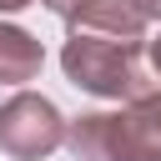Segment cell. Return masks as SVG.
<instances>
[{"label":"cell","instance_id":"6da1fadb","mask_svg":"<svg viewBox=\"0 0 161 161\" xmlns=\"http://www.w3.org/2000/svg\"><path fill=\"white\" fill-rule=\"evenodd\" d=\"M60 65L70 75V86L101 96V101H141L156 91V80L146 75V40H121V35H101V30H70V40L60 45Z\"/></svg>","mask_w":161,"mask_h":161},{"label":"cell","instance_id":"7a4b0ae2","mask_svg":"<svg viewBox=\"0 0 161 161\" xmlns=\"http://www.w3.org/2000/svg\"><path fill=\"white\" fill-rule=\"evenodd\" d=\"M65 146L80 161H161V91L126 101L121 111H86L65 126Z\"/></svg>","mask_w":161,"mask_h":161},{"label":"cell","instance_id":"3957f363","mask_svg":"<svg viewBox=\"0 0 161 161\" xmlns=\"http://www.w3.org/2000/svg\"><path fill=\"white\" fill-rule=\"evenodd\" d=\"M65 116L55 111V101L35 96V91H15L0 106V151L10 161H40L55 146H65Z\"/></svg>","mask_w":161,"mask_h":161},{"label":"cell","instance_id":"277c9868","mask_svg":"<svg viewBox=\"0 0 161 161\" xmlns=\"http://www.w3.org/2000/svg\"><path fill=\"white\" fill-rule=\"evenodd\" d=\"M50 15H60L70 30H101L121 40H146V20L126 0H40Z\"/></svg>","mask_w":161,"mask_h":161},{"label":"cell","instance_id":"5b68a950","mask_svg":"<svg viewBox=\"0 0 161 161\" xmlns=\"http://www.w3.org/2000/svg\"><path fill=\"white\" fill-rule=\"evenodd\" d=\"M40 65H45L40 40H35L30 30L0 20V86H25V80L40 75Z\"/></svg>","mask_w":161,"mask_h":161},{"label":"cell","instance_id":"8992f818","mask_svg":"<svg viewBox=\"0 0 161 161\" xmlns=\"http://www.w3.org/2000/svg\"><path fill=\"white\" fill-rule=\"evenodd\" d=\"M126 5H131L141 20H161V0H126Z\"/></svg>","mask_w":161,"mask_h":161},{"label":"cell","instance_id":"52a82bcc","mask_svg":"<svg viewBox=\"0 0 161 161\" xmlns=\"http://www.w3.org/2000/svg\"><path fill=\"white\" fill-rule=\"evenodd\" d=\"M146 60H151V70L161 75V35H156V40H146Z\"/></svg>","mask_w":161,"mask_h":161},{"label":"cell","instance_id":"ba28073f","mask_svg":"<svg viewBox=\"0 0 161 161\" xmlns=\"http://www.w3.org/2000/svg\"><path fill=\"white\" fill-rule=\"evenodd\" d=\"M25 5H35V0H0V10H25Z\"/></svg>","mask_w":161,"mask_h":161}]
</instances>
